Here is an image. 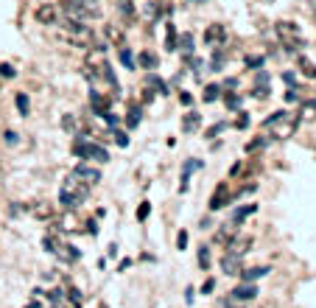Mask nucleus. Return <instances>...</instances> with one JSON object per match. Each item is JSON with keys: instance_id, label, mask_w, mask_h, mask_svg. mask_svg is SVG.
<instances>
[{"instance_id": "nucleus-25", "label": "nucleus", "mask_w": 316, "mask_h": 308, "mask_svg": "<svg viewBox=\"0 0 316 308\" xmlns=\"http://www.w3.org/2000/svg\"><path fill=\"white\" fill-rule=\"evenodd\" d=\"M36 22H39V25H56L59 22V6L42 3V6L36 8Z\"/></svg>"}, {"instance_id": "nucleus-31", "label": "nucleus", "mask_w": 316, "mask_h": 308, "mask_svg": "<svg viewBox=\"0 0 316 308\" xmlns=\"http://www.w3.org/2000/svg\"><path fill=\"white\" fill-rule=\"evenodd\" d=\"M196 264L202 272H210V266H213V247L210 244H202L196 250Z\"/></svg>"}, {"instance_id": "nucleus-13", "label": "nucleus", "mask_w": 316, "mask_h": 308, "mask_svg": "<svg viewBox=\"0 0 316 308\" xmlns=\"http://www.w3.org/2000/svg\"><path fill=\"white\" fill-rule=\"evenodd\" d=\"M112 160V154H109V149H106L104 143H101L98 137H92L90 140V151H87V163H95V165H106Z\"/></svg>"}, {"instance_id": "nucleus-20", "label": "nucleus", "mask_w": 316, "mask_h": 308, "mask_svg": "<svg viewBox=\"0 0 316 308\" xmlns=\"http://www.w3.org/2000/svg\"><path fill=\"white\" fill-rule=\"evenodd\" d=\"M244 98H246V93H241V90H224V95H221V101H224V107L230 115L244 109Z\"/></svg>"}, {"instance_id": "nucleus-18", "label": "nucleus", "mask_w": 316, "mask_h": 308, "mask_svg": "<svg viewBox=\"0 0 316 308\" xmlns=\"http://www.w3.org/2000/svg\"><path fill=\"white\" fill-rule=\"evenodd\" d=\"M258 294H260V292H258V283H244V280H241L238 286L230 292V297H232L235 303H252Z\"/></svg>"}, {"instance_id": "nucleus-60", "label": "nucleus", "mask_w": 316, "mask_h": 308, "mask_svg": "<svg viewBox=\"0 0 316 308\" xmlns=\"http://www.w3.org/2000/svg\"><path fill=\"white\" fill-rule=\"evenodd\" d=\"M185 3H190V6H207L210 0H185Z\"/></svg>"}, {"instance_id": "nucleus-23", "label": "nucleus", "mask_w": 316, "mask_h": 308, "mask_svg": "<svg viewBox=\"0 0 316 308\" xmlns=\"http://www.w3.org/2000/svg\"><path fill=\"white\" fill-rule=\"evenodd\" d=\"M221 95H224V87H221V81H207V84L202 87V104H204V107H210V104L221 101Z\"/></svg>"}, {"instance_id": "nucleus-2", "label": "nucleus", "mask_w": 316, "mask_h": 308, "mask_svg": "<svg viewBox=\"0 0 316 308\" xmlns=\"http://www.w3.org/2000/svg\"><path fill=\"white\" fill-rule=\"evenodd\" d=\"M274 34H277L280 45L288 50V53H297V50L308 48V42H305V36H302V31H300V25H297V22L280 20L277 25H274Z\"/></svg>"}, {"instance_id": "nucleus-30", "label": "nucleus", "mask_w": 316, "mask_h": 308, "mask_svg": "<svg viewBox=\"0 0 316 308\" xmlns=\"http://www.w3.org/2000/svg\"><path fill=\"white\" fill-rule=\"evenodd\" d=\"M118 62L123 65V70H137V59H134L132 45H118Z\"/></svg>"}, {"instance_id": "nucleus-34", "label": "nucleus", "mask_w": 316, "mask_h": 308, "mask_svg": "<svg viewBox=\"0 0 316 308\" xmlns=\"http://www.w3.org/2000/svg\"><path fill=\"white\" fill-rule=\"evenodd\" d=\"M14 107H17V115H20V118H28V115H31V98H28L25 90L14 93Z\"/></svg>"}, {"instance_id": "nucleus-21", "label": "nucleus", "mask_w": 316, "mask_h": 308, "mask_svg": "<svg viewBox=\"0 0 316 308\" xmlns=\"http://www.w3.org/2000/svg\"><path fill=\"white\" fill-rule=\"evenodd\" d=\"M59 205H62V210H78L81 205H84V199L76 194V191H70V188H59Z\"/></svg>"}, {"instance_id": "nucleus-40", "label": "nucleus", "mask_w": 316, "mask_h": 308, "mask_svg": "<svg viewBox=\"0 0 316 308\" xmlns=\"http://www.w3.org/2000/svg\"><path fill=\"white\" fill-rule=\"evenodd\" d=\"M235 115H238V118H235V123H232V126H235L238 132H246L249 126H252V115H249V112H244V109H241V112H235Z\"/></svg>"}, {"instance_id": "nucleus-17", "label": "nucleus", "mask_w": 316, "mask_h": 308, "mask_svg": "<svg viewBox=\"0 0 316 308\" xmlns=\"http://www.w3.org/2000/svg\"><path fill=\"white\" fill-rule=\"evenodd\" d=\"M143 112H146V107H143V104H137V101H129V109H126V115H123L126 132H134L137 126H140V123H143Z\"/></svg>"}, {"instance_id": "nucleus-11", "label": "nucleus", "mask_w": 316, "mask_h": 308, "mask_svg": "<svg viewBox=\"0 0 316 308\" xmlns=\"http://www.w3.org/2000/svg\"><path fill=\"white\" fill-rule=\"evenodd\" d=\"M255 238L249 236V233H244V230H238L235 236H232V241L224 247V252H235V255H246V252L252 250Z\"/></svg>"}, {"instance_id": "nucleus-44", "label": "nucleus", "mask_w": 316, "mask_h": 308, "mask_svg": "<svg viewBox=\"0 0 316 308\" xmlns=\"http://www.w3.org/2000/svg\"><path fill=\"white\" fill-rule=\"evenodd\" d=\"M280 79L286 81V87H300V73L297 70H283Z\"/></svg>"}, {"instance_id": "nucleus-24", "label": "nucleus", "mask_w": 316, "mask_h": 308, "mask_svg": "<svg viewBox=\"0 0 316 308\" xmlns=\"http://www.w3.org/2000/svg\"><path fill=\"white\" fill-rule=\"evenodd\" d=\"M56 258L62 261V264H78V261H81V250H78L76 244H64V241H59Z\"/></svg>"}, {"instance_id": "nucleus-61", "label": "nucleus", "mask_w": 316, "mask_h": 308, "mask_svg": "<svg viewBox=\"0 0 316 308\" xmlns=\"http://www.w3.org/2000/svg\"><path fill=\"white\" fill-rule=\"evenodd\" d=\"M221 146H224V143H221V140H213V143H210V151H218V149H221Z\"/></svg>"}, {"instance_id": "nucleus-39", "label": "nucleus", "mask_w": 316, "mask_h": 308, "mask_svg": "<svg viewBox=\"0 0 316 308\" xmlns=\"http://www.w3.org/2000/svg\"><path fill=\"white\" fill-rule=\"evenodd\" d=\"M101 121L106 123V129H115V126H120V123H123V115H118L115 109H106V112L101 115Z\"/></svg>"}, {"instance_id": "nucleus-54", "label": "nucleus", "mask_w": 316, "mask_h": 308, "mask_svg": "<svg viewBox=\"0 0 316 308\" xmlns=\"http://www.w3.org/2000/svg\"><path fill=\"white\" fill-rule=\"evenodd\" d=\"M193 297H196V289L188 286V289H185V303H188V306H193Z\"/></svg>"}, {"instance_id": "nucleus-46", "label": "nucleus", "mask_w": 316, "mask_h": 308, "mask_svg": "<svg viewBox=\"0 0 316 308\" xmlns=\"http://www.w3.org/2000/svg\"><path fill=\"white\" fill-rule=\"evenodd\" d=\"M188 244H190L188 230H179V233H176V250H179V252H185V250H188Z\"/></svg>"}, {"instance_id": "nucleus-62", "label": "nucleus", "mask_w": 316, "mask_h": 308, "mask_svg": "<svg viewBox=\"0 0 316 308\" xmlns=\"http://www.w3.org/2000/svg\"><path fill=\"white\" fill-rule=\"evenodd\" d=\"M311 8H314V14H316V0H311Z\"/></svg>"}, {"instance_id": "nucleus-5", "label": "nucleus", "mask_w": 316, "mask_h": 308, "mask_svg": "<svg viewBox=\"0 0 316 308\" xmlns=\"http://www.w3.org/2000/svg\"><path fill=\"white\" fill-rule=\"evenodd\" d=\"M143 87H148V90H151L154 95H160V98H168V95H174L168 79H162L157 70H146V73H143Z\"/></svg>"}, {"instance_id": "nucleus-63", "label": "nucleus", "mask_w": 316, "mask_h": 308, "mask_svg": "<svg viewBox=\"0 0 316 308\" xmlns=\"http://www.w3.org/2000/svg\"><path fill=\"white\" fill-rule=\"evenodd\" d=\"M157 3H162V0H157Z\"/></svg>"}, {"instance_id": "nucleus-8", "label": "nucleus", "mask_w": 316, "mask_h": 308, "mask_svg": "<svg viewBox=\"0 0 316 308\" xmlns=\"http://www.w3.org/2000/svg\"><path fill=\"white\" fill-rule=\"evenodd\" d=\"M112 101H115L112 95H104L101 90H95V87L87 90V104H90V112L95 115V118H101L106 109H112Z\"/></svg>"}, {"instance_id": "nucleus-10", "label": "nucleus", "mask_w": 316, "mask_h": 308, "mask_svg": "<svg viewBox=\"0 0 316 308\" xmlns=\"http://www.w3.org/2000/svg\"><path fill=\"white\" fill-rule=\"evenodd\" d=\"M204 48H218V45H227V25L224 22H210L202 34Z\"/></svg>"}, {"instance_id": "nucleus-32", "label": "nucleus", "mask_w": 316, "mask_h": 308, "mask_svg": "<svg viewBox=\"0 0 316 308\" xmlns=\"http://www.w3.org/2000/svg\"><path fill=\"white\" fill-rule=\"evenodd\" d=\"M59 126H62V132L67 137H73V135H78V132H81V129H78V118L73 112H64L62 118H59Z\"/></svg>"}, {"instance_id": "nucleus-12", "label": "nucleus", "mask_w": 316, "mask_h": 308, "mask_svg": "<svg viewBox=\"0 0 316 308\" xmlns=\"http://www.w3.org/2000/svg\"><path fill=\"white\" fill-rule=\"evenodd\" d=\"M227 59H230V50H227V45H218V48H210V59H207V70H210V73H224V70H227Z\"/></svg>"}, {"instance_id": "nucleus-27", "label": "nucleus", "mask_w": 316, "mask_h": 308, "mask_svg": "<svg viewBox=\"0 0 316 308\" xmlns=\"http://www.w3.org/2000/svg\"><path fill=\"white\" fill-rule=\"evenodd\" d=\"M115 8H118L120 20L126 22V25H132L137 20V3L134 0H115Z\"/></svg>"}, {"instance_id": "nucleus-6", "label": "nucleus", "mask_w": 316, "mask_h": 308, "mask_svg": "<svg viewBox=\"0 0 316 308\" xmlns=\"http://www.w3.org/2000/svg\"><path fill=\"white\" fill-rule=\"evenodd\" d=\"M204 171V160L202 157H188L182 163V171H179V194H188L190 191V177L193 174Z\"/></svg>"}, {"instance_id": "nucleus-51", "label": "nucleus", "mask_w": 316, "mask_h": 308, "mask_svg": "<svg viewBox=\"0 0 316 308\" xmlns=\"http://www.w3.org/2000/svg\"><path fill=\"white\" fill-rule=\"evenodd\" d=\"M154 98H157V95L151 93L148 87H143V95H140V104H143V107H148V104H154Z\"/></svg>"}, {"instance_id": "nucleus-49", "label": "nucleus", "mask_w": 316, "mask_h": 308, "mask_svg": "<svg viewBox=\"0 0 316 308\" xmlns=\"http://www.w3.org/2000/svg\"><path fill=\"white\" fill-rule=\"evenodd\" d=\"M302 95H300V87H288L286 90V104H300Z\"/></svg>"}, {"instance_id": "nucleus-56", "label": "nucleus", "mask_w": 316, "mask_h": 308, "mask_svg": "<svg viewBox=\"0 0 316 308\" xmlns=\"http://www.w3.org/2000/svg\"><path fill=\"white\" fill-rule=\"evenodd\" d=\"M199 230H202V233H204V230H213V219H210V216H204L202 222H199Z\"/></svg>"}, {"instance_id": "nucleus-45", "label": "nucleus", "mask_w": 316, "mask_h": 308, "mask_svg": "<svg viewBox=\"0 0 316 308\" xmlns=\"http://www.w3.org/2000/svg\"><path fill=\"white\" fill-rule=\"evenodd\" d=\"M0 79H17V67L11 62H0Z\"/></svg>"}, {"instance_id": "nucleus-59", "label": "nucleus", "mask_w": 316, "mask_h": 308, "mask_svg": "<svg viewBox=\"0 0 316 308\" xmlns=\"http://www.w3.org/2000/svg\"><path fill=\"white\" fill-rule=\"evenodd\" d=\"M53 278H56V272H53V269H50V272H42V280H45V283H50Z\"/></svg>"}, {"instance_id": "nucleus-19", "label": "nucleus", "mask_w": 316, "mask_h": 308, "mask_svg": "<svg viewBox=\"0 0 316 308\" xmlns=\"http://www.w3.org/2000/svg\"><path fill=\"white\" fill-rule=\"evenodd\" d=\"M176 53H182V56H193V53H199L196 34H193V31H182V34H179V39H176Z\"/></svg>"}, {"instance_id": "nucleus-41", "label": "nucleus", "mask_w": 316, "mask_h": 308, "mask_svg": "<svg viewBox=\"0 0 316 308\" xmlns=\"http://www.w3.org/2000/svg\"><path fill=\"white\" fill-rule=\"evenodd\" d=\"M148 216H151V202L148 199H143L140 205H137V210H134V219H137V222H148Z\"/></svg>"}, {"instance_id": "nucleus-1", "label": "nucleus", "mask_w": 316, "mask_h": 308, "mask_svg": "<svg viewBox=\"0 0 316 308\" xmlns=\"http://www.w3.org/2000/svg\"><path fill=\"white\" fill-rule=\"evenodd\" d=\"M59 11L67 17H76L81 22H92L104 17V8H101L98 0H59Z\"/></svg>"}, {"instance_id": "nucleus-16", "label": "nucleus", "mask_w": 316, "mask_h": 308, "mask_svg": "<svg viewBox=\"0 0 316 308\" xmlns=\"http://www.w3.org/2000/svg\"><path fill=\"white\" fill-rule=\"evenodd\" d=\"M202 115L196 112V109H185L182 118H179V126H182V135H196L199 129H202Z\"/></svg>"}, {"instance_id": "nucleus-37", "label": "nucleus", "mask_w": 316, "mask_h": 308, "mask_svg": "<svg viewBox=\"0 0 316 308\" xmlns=\"http://www.w3.org/2000/svg\"><path fill=\"white\" fill-rule=\"evenodd\" d=\"M109 135H112V140H115V146H118V149H129V146H132V137H129V132L120 129V126L109 129Z\"/></svg>"}, {"instance_id": "nucleus-58", "label": "nucleus", "mask_w": 316, "mask_h": 308, "mask_svg": "<svg viewBox=\"0 0 316 308\" xmlns=\"http://www.w3.org/2000/svg\"><path fill=\"white\" fill-rule=\"evenodd\" d=\"M129 266H132V258H123V261L118 264V272H126Z\"/></svg>"}, {"instance_id": "nucleus-52", "label": "nucleus", "mask_w": 316, "mask_h": 308, "mask_svg": "<svg viewBox=\"0 0 316 308\" xmlns=\"http://www.w3.org/2000/svg\"><path fill=\"white\" fill-rule=\"evenodd\" d=\"M213 289H216V280H213V278H207V280L202 283V289H199V292H202L204 297H207V294H213Z\"/></svg>"}, {"instance_id": "nucleus-33", "label": "nucleus", "mask_w": 316, "mask_h": 308, "mask_svg": "<svg viewBox=\"0 0 316 308\" xmlns=\"http://www.w3.org/2000/svg\"><path fill=\"white\" fill-rule=\"evenodd\" d=\"M269 143H272V137L269 135H258V137H252V140L244 146V151L246 154H260L263 149H269Z\"/></svg>"}, {"instance_id": "nucleus-42", "label": "nucleus", "mask_w": 316, "mask_h": 308, "mask_svg": "<svg viewBox=\"0 0 316 308\" xmlns=\"http://www.w3.org/2000/svg\"><path fill=\"white\" fill-rule=\"evenodd\" d=\"M176 98H179V107H185V109H193V104H196L190 90H176Z\"/></svg>"}, {"instance_id": "nucleus-47", "label": "nucleus", "mask_w": 316, "mask_h": 308, "mask_svg": "<svg viewBox=\"0 0 316 308\" xmlns=\"http://www.w3.org/2000/svg\"><path fill=\"white\" fill-rule=\"evenodd\" d=\"M25 210H28V208H25L22 202H8V216H11V219H20Z\"/></svg>"}, {"instance_id": "nucleus-53", "label": "nucleus", "mask_w": 316, "mask_h": 308, "mask_svg": "<svg viewBox=\"0 0 316 308\" xmlns=\"http://www.w3.org/2000/svg\"><path fill=\"white\" fill-rule=\"evenodd\" d=\"M241 171H244V163H241V160H238V163H235V165H232V168H230V174H227V179H230V182H232V179L238 177Z\"/></svg>"}, {"instance_id": "nucleus-57", "label": "nucleus", "mask_w": 316, "mask_h": 308, "mask_svg": "<svg viewBox=\"0 0 316 308\" xmlns=\"http://www.w3.org/2000/svg\"><path fill=\"white\" fill-rule=\"evenodd\" d=\"M106 258H118V244H109V247H106Z\"/></svg>"}, {"instance_id": "nucleus-26", "label": "nucleus", "mask_w": 316, "mask_h": 308, "mask_svg": "<svg viewBox=\"0 0 316 308\" xmlns=\"http://www.w3.org/2000/svg\"><path fill=\"white\" fill-rule=\"evenodd\" d=\"M269 272H272V266H266V264H260V266H244L238 278L244 280V283H258V280L266 278Z\"/></svg>"}, {"instance_id": "nucleus-55", "label": "nucleus", "mask_w": 316, "mask_h": 308, "mask_svg": "<svg viewBox=\"0 0 316 308\" xmlns=\"http://www.w3.org/2000/svg\"><path fill=\"white\" fill-rule=\"evenodd\" d=\"M182 79H185V70H179V73H176V76H174V79L168 81V84H171V90H174V87H179V84H182Z\"/></svg>"}, {"instance_id": "nucleus-7", "label": "nucleus", "mask_w": 316, "mask_h": 308, "mask_svg": "<svg viewBox=\"0 0 316 308\" xmlns=\"http://www.w3.org/2000/svg\"><path fill=\"white\" fill-rule=\"evenodd\" d=\"M70 174H73L76 179H81V182H90L92 188L98 185L101 179H104V171H101L98 165H92V163H76V165L70 168Z\"/></svg>"}, {"instance_id": "nucleus-28", "label": "nucleus", "mask_w": 316, "mask_h": 308, "mask_svg": "<svg viewBox=\"0 0 316 308\" xmlns=\"http://www.w3.org/2000/svg\"><path fill=\"white\" fill-rule=\"evenodd\" d=\"M235 233H238V230L235 227H230V224H218L216 227V233H213V244L210 247H227V244L232 241V236H235Z\"/></svg>"}, {"instance_id": "nucleus-29", "label": "nucleus", "mask_w": 316, "mask_h": 308, "mask_svg": "<svg viewBox=\"0 0 316 308\" xmlns=\"http://www.w3.org/2000/svg\"><path fill=\"white\" fill-rule=\"evenodd\" d=\"M162 25H165V42H162V48L168 50V53H176V39H179V28H176V22H174V20H165Z\"/></svg>"}, {"instance_id": "nucleus-15", "label": "nucleus", "mask_w": 316, "mask_h": 308, "mask_svg": "<svg viewBox=\"0 0 316 308\" xmlns=\"http://www.w3.org/2000/svg\"><path fill=\"white\" fill-rule=\"evenodd\" d=\"M137 70H160V53L157 50H151V48H143V50H137Z\"/></svg>"}, {"instance_id": "nucleus-9", "label": "nucleus", "mask_w": 316, "mask_h": 308, "mask_svg": "<svg viewBox=\"0 0 316 308\" xmlns=\"http://www.w3.org/2000/svg\"><path fill=\"white\" fill-rule=\"evenodd\" d=\"M258 213V202H244V205H235V208L230 210V216H227V219H230V227H235V230H241L246 224V219H249V216H255Z\"/></svg>"}, {"instance_id": "nucleus-36", "label": "nucleus", "mask_w": 316, "mask_h": 308, "mask_svg": "<svg viewBox=\"0 0 316 308\" xmlns=\"http://www.w3.org/2000/svg\"><path fill=\"white\" fill-rule=\"evenodd\" d=\"M244 67L246 70H260V67H266V53H246L244 56Z\"/></svg>"}, {"instance_id": "nucleus-14", "label": "nucleus", "mask_w": 316, "mask_h": 308, "mask_svg": "<svg viewBox=\"0 0 316 308\" xmlns=\"http://www.w3.org/2000/svg\"><path fill=\"white\" fill-rule=\"evenodd\" d=\"M218 266H221V272H224V275L235 278V275H241V269H244V255L224 252V255H221V261H218Z\"/></svg>"}, {"instance_id": "nucleus-4", "label": "nucleus", "mask_w": 316, "mask_h": 308, "mask_svg": "<svg viewBox=\"0 0 316 308\" xmlns=\"http://www.w3.org/2000/svg\"><path fill=\"white\" fill-rule=\"evenodd\" d=\"M227 205H232V191H230V179H224V182H218V185L213 188L210 199H207V210H210V213H218V210H224Z\"/></svg>"}, {"instance_id": "nucleus-50", "label": "nucleus", "mask_w": 316, "mask_h": 308, "mask_svg": "<svg viewBox=\"0 0 316 308\" xmlns=\"http://www.w3.org/2000/svg\"><path fill=\"white\" fill-rule=\"evenodd\" d=\"M221 87H224V90H241V79L238 76H227V79L221 81Z\"/></svg>"}, {"instance_id": "nucleus-48", "label": "nucleus", "mask_w": 316, "mask_h": 308, "mask_svg": "<svg viewBox=\"0 0 316 308\" xmlns=\"http://www.w3.org/2000/svg\"><path fill=\"white\" fill-rule=\"evenodd\" d=\"M84 233H87L90 238H95V236H98V233H101V227H98V219H87V222H84Z\"/></svg>"}, {"instance_id": "nucleus-43", "label": "nucleus", "mask_w": 316, "mask_h": 308, "mask_svg": "<svg viewBox=\"0 0 316 308\" xmlns=\"http://www.w3.org/2000/svg\"><path fill=\"white\" fill-rule=\"evenodd\" d=\"M3 143H6L8 149L20 146V132H17V129H3Z\"/></svg>"}, {"instance_id": "nucleus-22", "label": "nucleus", "mask_w": 316, "mask_h": 308, "mask_svg": "<svg viewBox=\"0 0 316 308\" xmlns=\"http://www.w3.org/2000/svg\"><path fill=\"white\" fill-rule=\"evenodd\" d=\"M207 67V62H204V56H199V53H193V56H182V70H190L193 73V79L202 84V70Z\"/></svg>"}, {"instance_id": "nucleus-3", "label": "nucleus", "mask_w": 316, "mask_h": 308, "mask_svg": "<svg viewBox=\"0 0 316 308\" xmlns=\"http://www.w3.org/2000/svg\"><path fill=\"white\" fill-rule=\"evenodd\" d=\"M255 101H266L272 95V70L260 67V70L252 73V90H249Z\"/></svg>"}, {"instance_id": "nucleus-35", "label": "nucleus", "mask_w": 316, "mask_h": 308, "mask_svg": "<svg viewBox=\"0 0 316 308\" xmlns=\"http://www.w3.org/2000/svg\"><path fill=\"white\" fill-rule=\"evenodd\" d=\"M227 129H230V121H224V118H221V121L210 123V126L204 129V140H218V137L224 135Z\"/></svg>"}, {"instance_id": "nucleus-38", "label": "nucleus", "mask_w": 316, "mask_h": 308, "mask_svg": "<svg viewBox=\"0 0 316 308\" xmlns=\"http://www.w3.org/2000/svg\"><path fill=\"white\" fill-rule=\"evenodd\" d=\"M297 67H300L302 76H308V79H316V65L311 62L308 56H305V53H300V56H297Z\"/></svg>"}]
</instances>
